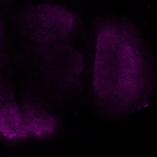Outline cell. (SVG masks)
<instances>
[{
    "mask_svg": "<svg viewBox=\"0 0 157 157\" xmlns=\"http://www.w3.org/2000/svg\"><path fill=\"white\" fill-rule=\"evenodd\" d=\"M133 26L105 25L98 36L94 91L98 99L119 111L131 105L145 87L148 51Z\"/></svg>",
    "mask_w": 157,
    "mask_h": 157,
    "instance_id": "obj_1",
    "label": "cell"
},
{
    "mask_svg": "<svg viewBox=\"0 0 157 157\" xmlns=\"http://www.w3.org/2000/svg\"><path fill=\"white\" fill-rule=\"evenodd\" d=\"M22 114L29 132L37 137H45L52 133L56 120L39 105L33 103L27 104Z\"/></svg>",
    "mask_w": 157,
    "mask_h": 157,
    "instance_id": "obj_2",
    "label": "cell"
},
{
    "mask_svg": "<svg viewBox=\"0 0 157 157\" xmlns=\"http://www.w3.org/2000/svg\"><path fill=\"white\" fill-rule=\"evenodd\" d=\"M0 132L10 139L23 138L29 133L23 114L17 105L7 103L0 112Z\"/></svg>",
    "mask_w": 157,
    "mask_h": 157,
    "instance_id": "obj_3",
    "label": "cell"
},
{
    "mask_svg": "<svg viewBox=\"0 0 157 157\" xmlns=\"http://www.w3.org/2000/svg\"><path fill=\"white\" fill-rule=\"evenodd\" d=\"M3 104H2V103L0 102V112H1V109H2V107L3 106Z\"/></svg>",
    "mask_w": 157,
    "mask_h": 157,
    "instance_id": "obj_4",
    "label": "cell"
}]
</instances>
